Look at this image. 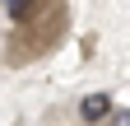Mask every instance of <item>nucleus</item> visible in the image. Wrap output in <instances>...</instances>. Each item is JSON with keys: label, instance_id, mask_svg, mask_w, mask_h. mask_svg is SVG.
<instances>
[{"label": "nucleus", "instance_id": "obj_1", "mask_svg": "<svg viewBox=\"0 0 130 126\" xmlns=\"http://www.w3.org/2000/svg\"><path fill=\"white\" fill-rule=\"evenodd\" d=\"M42 14H46L42 0H5V19H9L14 28H32Z\"/></svg>", "mask_w": 130, "mask_h": 126}, {"label": "nucleus", "instance_id": "obj_3", "mask_svg": "<svg viewBox=\"0 0 130 126\" xmlns=\"http://www.w3.org/2000/svg\"><path fill=\"white\" fill-rule=\"evenodd\" d=\"M107 126H130V112H116V107H111V117H107Z\"/></svg>", "mask_w": 130, "mask_h": 126}, {"label": "nucleus", "instance_id": "obj_2", "mask_svg": "<svg viewBox=\"0 0 130 126\" xmlns=\"http://www.w3.org/2000/svg\"><path fill=\"white\" fill-rule=\"evenodd\" d=\"M107 117H111V98H107L102 89L79 98V121H84V126H98V121H107Z\"/></svg>", "mask_w": 130, "mask_h": 126}]
</instances>
